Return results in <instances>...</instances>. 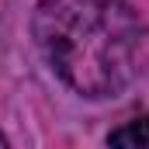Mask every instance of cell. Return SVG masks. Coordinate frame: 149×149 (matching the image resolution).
<instances>
[{
    "label": "cell",
    "instance_id": "cell-3",
    "mask_svg": "<svg viewBox=\"0 0 149 149\" xmlns=\"http://www.w3.org/2000/svg\"><path fill=\"white\" fill-rule=\"evenodd\" d=\"M3 142H7V139H3V135H0V146H3Z\"/></svg>",
    "mask_w": 149,
    "mask_h": 149
},
{
    "label": "cell",
    "instance_id": "cell-2",
    "mask_svg": "<svg viewBox=\"0 0 149 149\" xmlns=\"http://www.w3.org/2000/svg\"><path fill=\"white\" fill-rule=\"evenodd\" d=\"M111 146H125V149H149V114L146 118H132L121 128H114L108 135Z\"/></svg>",
    "mask_w": 149,
    "mask_h": 149
},
{
    "label": "cell",
    "instance_id": "cell-1",
    "mask_svg": "<svg viewBox=\"0 0 149 149\" xmlns=\"http://www.w3.org/2000/svg\"><path fill=\"white\" fill-rule=\"evenodd\" d=\"M35 35L66 87L83 97H114L132 80L142 24L132 0H42Z\"/></svg>",
    "mask_w": 149,
    "mask_h": 149
}]
</instances>
